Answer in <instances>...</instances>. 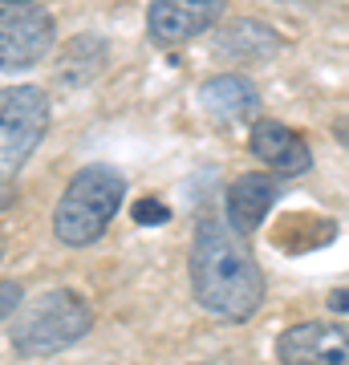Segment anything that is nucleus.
Returning a JSON list of instances; mask_svg holds the SVG:
<instances>
[{
	"mask_svg": "<svg viewBox=\"0 0 349 365\" xmlns=\"http://www.w3.org/2000/svg\"><path fill=\"white\" fill-rule=\"evenodd\" d=\"M191 292L220 321H248L264 304V272L236 227L207 220L191 244Z\"/></svg>",
	"mask_w": 349,
	"mask_h": 365,
	"instance_id": "1",
	"label": "nucleus"
},
{
	"mask_svg": "<svg viewBox=\"0 0 349 365\" xmlns=\"http://www.w3.org/2000/svg\"><path fill=\"white\" fill-rule=\"evenodd\" d=\"M126 199V179L118 175L114 167H81L69 187L57 199V211H53V232L65 248H90L93 240H102L110 220L118 215Z\"/></svg>",
	"mask_w": 349,
	"mask_h": 365,
	"instance_id": "2",
	"label": "nucleus"
},
{
	"mask_svg": "<svg viewBox=\"0 0 349 365\" xmlns=\"http://www.w3.org/2000/svg\"><path fill=\"white\" fill-rule=\"evenodd\" d=\"M93 325L90 304L69 292V288H53L41 292L33 304H21L13 321V349L21 357H49L69 345H78Z\"/></svg>",
	"mask_w": 349,
	"mask_h": 365,
	"instance_id": "3",
	"label": "nucleus"
},
{
	"mask_svg": "<svg viewBox=\"0 0 349 365\" xmlns=\"http://www.w3.org/2000/svg\"><path fill=\"white\" fill-rule=\"evenodd\" d=\"M49 130V102L37 86L0 90V179L25 167Z\"/></svg>",
	"mask_w": 349,
	"mask_h": 365,
	"instance_id": "4",
	"label": "nucleus"
},
{
	"mask_svg": "<svg viewBox=\"0 0 349 365\" xmlns=\"http://www.w3.org/2000/svg\"><path fill=\"white\" fill-rule=\"evenodd\" d=\"M53 49V16L41 9H0V69L37 66Z\"/></svg>",
	"mask_w": 349,
	"mask_h": 365,
	"instance_id": "5",
	"label": "nucleus"
},
{
	"mask_svg": "<svg viewBox=\"0 0 349 365\" xmlns=\"http://www.w3.org/2000/svg\"><path fill=\"white\" fill-rule=\"evenodd\" d=\"M280 365H349V333L329 321L288 325L276 341Z\"/></svg>",
	"mask_w": 349,
	"mask_h": 365,
	"instance_id": "6",
	"label": "nucleus"
},
{
	"mask_svg": "<svg viewBox=\"0 0 349 365\" xmlns=\"http://www.w3.org/2000/svg\"><path fill=\"white\" fill-rule=\"evenodd\" d=\"M228 13V0H151L146 33L158 45H183Z\"/></svg>",
	"mask_w": 349,
	"mask_h": 365,
	"instance_id": "7",
	"label": "nucleus"
},
{
	"mask_svg": "<svg viewBox=\"0 0 349 365\" xmlns=\"http://www.w3.org/2000/svg\"><path fill=\"white\" fill-rule=\"evenodd\" d=\"M248 143H252V155H256L268 170H276V175H305V170L313 167L309 143H305L293 126H285V122L256 118Z\"/></svg>",
	"mask_w": 349,
	"mask_h": 365,
	"instance_id": "8",
	"label": "nucleus"
},
{
	"mask_svg": "<svg viewBox=\"0 0 349 365\" xmlns=\"http://www.w3.org/2000/svg\"><path fill=\"white\" fill-rule=\"evenodd\" d=\"M199 102H203L207 118L220 122V126H240V122H252L260 114V90L240 73L211 78L199 90Z\"/></svg>",
	"mask_w": 349,
	"mask_h": 365,
	"instance_id": "9",
	"label": "nucleus"
},
{
	"mask_svg": "<svg viewBox=\"0 0 349 365\" xmlns=\"http://www.w3.org/2000/svg\"><path fill=\"white\" fill-rule=\"evenodd\" d=\"M272 199H276V182L272 175H240V179L228 187V215H232V227L240 235H252L264 223Z\"/></svg>",
	"mask_w": 349,
	"mask_h": 365,
	"instance_id": "10",
	"label": "nucleus"
},
{
	"mask_svg": "<svg viewBox=\"0 0 349 365\" xmlns=\"http://www.w3.org/2000/svg\"><path fill=\"white\" fill-rule=\"evenodd\" d=\"M276 33L264 29L260 21H236L228 25L216 37V53H220L223 61H240V66H256V61H268L272 53H276Z\"/></svg>",
	"mask_w": 349,
	"mask_h": 365,
	"instance_id": "11",
	"label": "nucleus"
},
{
	"mask_svg": "<svg viewBox=\"0 0 349 365\" xmlns=\"http://www.w3.org/2000/svg\"><path fill=\"white\" fill-rule=\"evenodd\" d=\"M21 300H25V292H21L16 280H0V321L13 317L16 309H21Z\"/></svg>",
	"mask_w": 349,
	"mask_h": 365,
	"instance_id": "12",
	"label": "nucleus"
},
{
	"mask_svg": "<svg viewBox=\"0 0 349 365\" xmlns=\"http://www.w3.org/2000/svg\"><path fill=\"white\" fill-rule=\"evenodd\" d=\"M134 220L138 223H167V207H163L158 199H143V203L134 207Z\"/></svg>",
	"mask_w": 349,
	"mask_h": 365,
	"instance_id": "13",
	"label": "nucleus"
},
{
	"mask_svg": "<svg viewBox=\"0 0 349 365\" xmlns=\"http://www.w3.org/2000/svg\"><path fill=\"white\" fill-rule=\"evenodd\" d=\"M329 304H333V309H341V313H349V288L333 292V297H329Z\"/></svg>",
	"mask_w": 349,
	"mask_h": 365,
	"instance_id": "14",
	"label": "nucleus"
},
{
	"mask_svg": "<svg viewBox=\"0 0 349 365\" xmlns=\"http://www.w3.org/2000/svg\"><path fill=\"white\" fill-rule=\"evenodd\" d=\"M9 4H33V0H9Z\"/></svg>",
	"mask_w": 349,
	"mask_h": 365,
	"instance_id": "15",
	"label": "nucleus"
},
{
	"mask_svg": "<svg viewBox=\"0 0 349 365\" xmlns=\"http://www.w3.org/2000/svg\"><path fill=\"white\" fill-rule=\"evenodd\" d=\"M0 256H4V235H0Z\"/></svg>",
	"mask_w": 349,
	"mask_h": 365,
	"instance_id": "16",
	"label": "nucleus"
}]
</instances>
